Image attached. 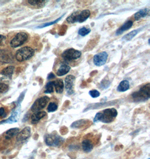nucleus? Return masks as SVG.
Wrapping results in <instances>:
<instances>
[{
    "mask_svg": "<svg viewBox=\"0 0 150 159\" xmlns=\"http://www.w3.org/2000/svg\"><path fill=\"white\" fill-rule=\"evenodd\" d=\"M91 12L88 9H84L83 11H78L72 13L67 18V22L69 24H74L76 22L82 23L89 18Z\"/></svg>",
    "mask_w": 150,
    "mask_h": 159,
    "instance_id": "obj_1",
    "label": "nucleus"
},
{
    "mask_svg": "<svg viewBox=\"0 0 150 159\" xmlns=\"http://www.w3.org/2000/svg\"><path fill=\"white\" fill-rule=\"evenodd\" d=\"M133 100L135 102H145L149 100L150 97V84L147 83L140 88L139 91L134 92L132 94Z\"/></svg>",
    "mask_w": 150,
    "mask_h": 159,
    "instance_id": "obj_2",
    "label": "nucleus"
},
{
    "mask_svg": "<svg viewBox=\"0 0 150 159\" xmlns=\"http://www.w3.org/2000/svg\"><path fill=\"white\" fill-rule=\"evenodd\" d=\"M34 54V50L29 47H24L17 50L15 54L16 60L22 62L29 60Z\"/></svg>",
    "mask_w": 150,
    "mask_h": 159,
    "instance_id": "obj_3",
    "label": "nucleus"
},
{
    "mask_svg": "<svg viewBox=\"0 0 150 159\" xmlns=\"http://www.w3.org/2000/svg\"><path fill=\"white\" fill-rule=\"evenodd\" d=\"M64 138L61 137L56 133L47 134L45 139L46 144L48 146H60L64 143Z\"/></svg>",
    "mask_w": 150,
    "mask_h": 159,
    "instance_id": "obj_4",
    "label": "nucleus"
},
{
    "mask_svg": "<svg viewBox=\"0 0 150 159\" xmlns=\"http://www.w3.org/2000/svg\"><path fill=\"white\" fill-rule=\"evenodd\" d=\"M118 112L115 108L104 109L101 112V121L105 123H111L117 116Z\"/></svg>",
    "mask_w": 150,
    "mask_h": 159,
    "instance_id": "obj_5",
    "label": "nucleus"
},
{
    "mask_svg": "<svg viewBox=\"0 0 150 159\" xmlns=\"http://www.w3.org/2000/svg\"><path fill=\"white\" fill-rule=\"evenodd\" d=\"M82 55V53L79 50L73 48H69L65 50L62 54L61 56L66 62H71L75 60L78 59Z\"/></svg>",
    "mask_w": 150,
    "mask_h": 159,
    "instance_id": "obj_6",
    "label": "nucleus"
},
{
    "mask_svg": "<svg viewBox=\"0 0 150 159\" xmlns=\"http://www.w3.org/2000/svg\"><path fill=\"white\" fill-rule=\"evenodd\" d=\"M28 39V34L24 32H20L18 34L13 38V39L10 41V46L13 48H16L18 47H20L27 41Z\"/></svg>",
    "mask_w": 150,
    "mask_h": 159,
    "instance_id": "obj_7",
    "label": "nucleus"
},
{
    "mask_svg": "<svg viewBox=\"0 0 150 159\" xmlns=\"http://www.w3.org/2000/svg\"><path fill=\"white\" fill-rule=\"evenodd\" d=\"M49 101L50 98L47 96H45L41 97L35 100L31 107L30 109L33 112L41 111V110L43 109L47 106Z\"/></svg>",
    "mask_w": 150,
    "mask_h": 159,
    "instance_id": "obj_8",
    "label": "nucleus"
},
{
    "mask_svg": "<svg viewBox=\"0 0 150 159\" xmlns=\"http://www.w3.org/2000/svg\"><path fill=\"white\" fill-rule=\"evenodd\" d=\"M75 80V77L73 75H68L65 79V84L64 88L68 95H71L74 93V81Z\"/></svg>",
    "mask_w": 150,
    "mask_h": 159,
    "instance_id": "obj_9",
    "label": "nucleus"
},
{
    "mask_svg": "<svg viewBox=\"0 0 150 159\" xmlns=\"http://www.w3.org/2000/svg\"><path fill=\"white\" fill-rule=\"evenodd\" d=\"M108 58V54L106 51L98 53L93 57V63L97 66H103Z\"/></svg>",
    "mask_w": 150,
    "mask_h": 159,
    "instance_id": "obj_10",
    "label": "nucleus"
},
{
    "mask_svg": "<svg viewBox=\"0 0 150 159\" xmlns=\"http://www.w3.org/2000/svg\"><path fill=\"white\" fill-rule=\"evenodd\" d=\"M31 129L30 127H26L16 135V140L22 142L27 140L30 136Z\"/></svg>",
    "mask_w": 150,
    "mask_h": 159,
    "instance_id": "obj_11",
    "label": "nucleus"
},
{
    "mask_svg": "<svg viewBox=\"0 0 150 159\" xmlns=\"http://www.w3.org/2000/svg\"><path fill=\"white\" fill-rule=\"evenodd\" d=\"M20 115V107H18L16 109L13 111L10 117L6 120H3L2 121L0 122V125L3 123H12L16 122L19 119Z\"/></svg>",
    "mask_w": 150,
    "mask_h": 159,
    "instance_id": "obj_12",
    "label": "nucleus"
},
{
    "mask_svg": "<svg viewBox=\"0 0 150 159\" xmlns=\"http://www.w3.org/2000/svg\"><path fill=\"white\" fill-rule=\"evenodd\" d=\"M13 55L8 50L0 49V62L4 63L12 62Z\"/></svg>",
    "mask_w": 150,
    "mask_h": 159,
    "instance_id": "obj_13",
    "label": "nucleus"
},
{
    "mask_svg": "<svg viewBox=\"0 0 150 159\" xmlns=\"http://www.w3.org/2000/svg\"><path fill=\"white\" fill-rule=\"evenodd\" d=\"M133 25V22L132 20H128L125 22L123 25H122L116 31V35H121L125 31H127L131 28Z\"/></svg>",
    "mask_w": 150,
    "mask_h": 159,
    "instance_id": "obj_14",
    "label": "nucleus"
},
{
    "mask_svg": "<svg viewBox=\"0 0 150 159\" xmlns=\"http://www.w3.org/2000/svg\"><path fill=\"white\" fill-rule=\"evenodd\" d=\"M150 9L148 8H145L144 9H140V11L134 13V19L136 21L140 20V19L144 18L147 16L150 15Z\"/></svg>",
    "mask_w": 150,
    "mask_h": 159,
    "instance_id": "obj_15",
    "label": "nucleus"
},
{
    "mask_svg": "<svg viewBox=\"0 0 150 159\" xmlns=\"http://www.w3.org/2000/svg\"><path fill=\"white\" fill-rule=\"evenodd\" d=\"M71 69V67L66 63L62 64L57 70L56 75L58 77H62L67 74Z\"/></svg>",
    "mask_w": 150,
    "mask_h": 159,
    "instance_id": "obj_16",
    "label": "nucleus"
},
{
    "mask_svg": "<svg viewBox=\"0 0 150 159\" xmlns=\"http://www.w3.org/2000/svg\"><path fill=\"white\" fill-rule=\"evenodd\" d=\"M47 113L45 111H39L34 113L31 116V121L32 123L33 124L37 123V122H39L40 119L45 117Z\"/></svg>",
    "mask_w": 150,
    "mask_h": 159,
    "instance_id": "obj_17",
    "label": "nucleus"
},
{
    "mask_svg": "<svg viewBox=\"0 0 150 159\" xmlns=\"http://www.w3.org/2000/svg\"><path fill=\"white\" fill-rule=\"evenodd\" d=\"M54 86L56 92L58 94H61L64 89V83L61 79H57L54 81Z\"/></svg>",
    "mask_w": 150,
    "mask_h": 159,
    "instance_id": "obj_18",
    "label": "nucleus"
},
{
    "mask_svg": "<svg viewBox=\"0 0 150 159\" xmlns=\"http://www.w3.org/2000/svg\"><path fill=\"white\" fill-rule=\"evenodd\" d=\"M82 147L83 151L86 153H90L93 148L92 142L89 140H84L82 142Z\"/></svg>",
    "mask_w": 150,
    "mask_h": 159,
    "instance_id": "obj_19",
    "label": "nucleus"
},
{
    "mask_svg": "<svg viewBox=\"0 0 150 159\" xmlns=\"http://www.w3.org/2000/svg\"><path fill=\"white\" fill-rule=\"evenodd\" d=\"M130 87L129 83L127 80H124L121 81L117 87V91L119 92H124L128 91Z\"/></svg>",
    "mask_w": 150,
    "mask_h": 159,
    "instance_id": "obj_20",
    "label": "nucleus"
},
{
    "mask_svg": "<svg viewBox=\"0 0 150 159\" xmlns=\"http://www.w3.org/2000/svg\"><path fill=\"white\" fill-rule=\"evenodd\" d=\"M19 132V129L18 128H11L7 130L5 134V137L7 140L10 139L13 137L15 136Z\"/></svg>",
    "mask_w": 150,
    "mask_h": 159,
    "instance_id": "obj_21",
    "label": "nucleus"
},
{
    "mask_svg": "<svg viewBox=\"0 0 150 159\" xmlns=\"http://www.w3.org/2000/svg\"><path fill=\"white\" fill-rule=\"evenodd\" d=\"M47 2H48L47 1H44V0H29V1H28V2L30 5L37 6L39 8L43 7Z\"/></svg>",
    "mask_w": 150,
    "mask_h": 159,
    "instance_id": "obj_22",
    "label": "nucleus"
},
{
    "mask_svg": "<svg viewBox=\"0 0 150 159\" xmlns=\"http://www.w3.org/2000/svg\"><path fill=\"white\" fill-rule=\"evenodd\" d=\"M142 28H138V29H136V30H134L133 31H131L130 32H129L127 34L124 35L122 39L123 40H131L133 38L135 37L138 34V33L142 30Z\"/></svg>",
    "mask_w": 150,
    "mask_h": 159,
    "instance_id": "obj_23",
    "label": "nucleus"
},
{
    "mask_svg": "<svg viewBox=\"0 0 150 159\" xmlns=\"http://www.w3.org/2000/svg\"><path fill=\"white\" fill-rule=\"evenodd\" d=\"M14 66H7L5 68L3 69L1 72V74L7 77L8 78H11L13 75V72L14 70Z\"/></svg>",
    "mask_w": 150,
    "mask_h": 159,
    "instance_id": "obj_24",
    "label": "nucleus"
},
{
    "mask_svg": "<svg viewBox=\"0 0 150 159\" xmlns=\"http://www.w3.org/2000/svg\"><path fill=\"white\" fill-rule=\"evenodd\" d=\"M87 122L88 121L86 119H79L73 122L72 125H71V127L73 128H79L86 125Z\"/></svg>",
    "mask_w": 150,
    "mask_h": 159,
    "instance_id": "obj_25",
    "label": "nucleus"
},
{
    "mask_svg": "<svg viewBox=\"0 0 150 159\" xmlns=\"http://www.w3.org/2000/svg\"><path fill=\"white\" fill-rule=\"evenodd\" d=\"M54 81H49L45 87V93H52L54 92Z\"/></svg>",
    "mask_w": 150,
    "mask_h": 159,
    "instance_id": "obj_26",
    "label": "nucleus"
},
{
    "mask_svg": "<svg viewBox=\"0 0 150 159\" xmlns=\"http://www.w3.org/2000/svg\"><path fill=\"white\" fill-rule=\"evenodd\" d=\"M64 15V14L63 15L61 16L60 17H59L58 19H56V20H54V21H51V22H47V23H45V24H43V25H40V26H39L37 27V28H44L47 27V26H51V25L55 24H56L57 22H59L60 20H61V19H62V18L63 17Z\"/></svg>",
    "mask_w": 150,
    "mask_h": 159,
    "instance_id": "obj_27",
    "label": "nucleus"
},
{
    "mask_svg": "<svg viewBox=\"0 0 150 159\" xmlns=\"http://www.w3.org/2000/svg\"><path fill=\"white\" fill-rule=\"evenodd\" d=\"M91 31V30L90 28H86L85 27H83L78 30V34L82 36H85L89 34Z\"/></svg>",
    "mask_w": 150,
    "mask_h": 159,
    "instance_id": "obj_28",
    "label": "nucleus"
},
{
    "mask_svg": "<svg viewBox=\"0 0 150 159\" xmlns=\"http://www.w3.org/2000/svg\"><path fill=\"white\" fill-rule=\"evenodd\" d=\"M58 108V104L55 102H51L47 107V111L48 112H54Z\"/></svg>",
    "mask_w": 150,
    "mask_h": 159,
    "instance_id": "obj_29",
    "label": "nucleus"
},
{
    "mask_svg": "<svg viewBox=\"0 0 150 159\" xmlns=\"http://www.w3.org/2000/svg\"><path fill=\"white\" fill-rule=\"evenodd\" d=\"M89 94L91 97H92L93 98H96L99 97L100 96V93L99 91L94 89V90L90 91L89 92Z\"/></svg>",
    "mask_w": 150,
    "mask_h": 159,
    "instance_id": "obj_30",
    "label": "nucleus"
},
{
    "mask_svg": "<svg viewBox=\"0 0 150 159\" xmlns=\"http://www.w3.org/2000/svg\"><path fill=\"white\" fill-rule=\"evenodd\" d=\"M7 91H8V86L6 84L0 83V92L2 93H4Z\"/></svg>",
    "mask_w": 150,
    "mask_h": 159,
    "instance_id": "obj_31",
    "label": "nucleus"
},
{
    "mask_svg": "<svg viewBox=\"0 0 150 159\" xmlns=\"http://www.w3.org/2000/svg\"><path fill=\"white\" fill-rule=\"evenodd\" d=\"M6 116V113L5 112V108L3 107L0 108V117L4 118Z\"/></svg>",
    "mask_w": 150,
    "mask_h": 159,
    "instance_id": "obj_32",
    "label": "nucleus"
},
{
    "mask_svg": "<svg viewBox=\"0 0 150 159\" xmlns=\"http://www.w3.org/2000/svg\"><path fill=\"white\" fill-rule=\"evenodd\" d=\"M56 77V76L53 73H50L48 74V77H47V79H53Z\"/></svg>",
    "mask_w": 150,
    "mask_h": 159,
    "instance_id": "obj_33",
    "label": "nucleus"
},
{
    "mask_svg": "<svg viewBox=\"0 0 150 159\" xmlns=\"http://www.w3.org/2000/svg\"><path fill=\"white\" fill-rule=\"evenodd\" d=\"M5 39H6V37L5 36L0 35V44H1Z\"/></svg>",
    "mask_w": 150,
    "mask_h": 159,
    "instance_id": "obj_34",
    "label": "nucleus"
},
{
    "mask_svg": "<svg viewBox=\"0 0 150 159\" xmlns=\"http://www.w3.org/2000/svg\"><path fill=\"white\" fill-rule=\"evenodd\" d=\"M148 44H150V39H148Z\"/></svg>",
    "mask_w": 150,
    "mask_h": 159,
    "instance_id": "obj_35",
    "label": "nucleus"
},
{
    "mask_svg": "<svg viewBox=\"0 0 150 159\" xmlns=\"http://www.w3.org/2000/svg\"></svg>",
    "mask_w": 150,
    "mask_h": 159,
    "instance_id": "obj_36",
    "label": "nucleus"
}]
</instances>
